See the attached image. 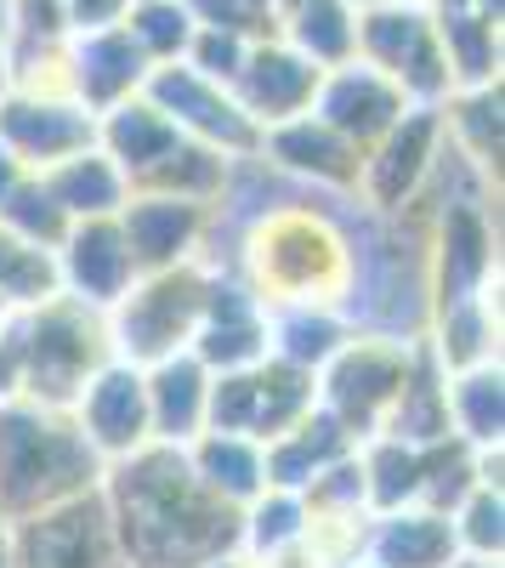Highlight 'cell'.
I'll use <instances>...</instances> for the list:
<instances>
[{
  "mask_svg": "<svg viewBox=\"0 0 505 568\" xmlns=\"http://www.w3.org/2000/svg\"><path fill=\"white\" fill-rule=\"evenodd\" d=\"M103 506L125 568H205L239 551V511L199 489L188 455L171 444H143L103 466Z\"/></svg>",
  "mask_w": 505,
  "mask_h": 568,
  "instance_id": "6da1fadb",
  "label": "cell"
},
{
  "mask_svg": "<svg viewBox=\"0 0 505 568\" xmlns=\"http://www.w3.org/2000/svg\"><path fill=\"white\" fill-rule=\"evenodd\" d=\"M227 273L261 307H341L347 313L352 284H358V240L336 211L307 205V200H279L245 222Z\"/></svg>",
  "mask_w": 505,
  "mask_h": 568,
  "instance_id": "7a4b0ae2",
  "label": "cell"
},
{
  "mask_svg": "<svg viewBox=\"0 0 505 568\" xmlns=\"http://www.w3.org/2000/svg\"><path fill=\"white\" fill-rule=\"evenodd\" d=\"M103 484V460L91 455L69 409L0 404V517L18 524L45 506H63Z\"/></svg>",
  "mask_w": 505,
  "mask_h": 568,
  "instance_id": "3957f363",
  "label": "cell"
},
{
  "mask_svg": "<svg viewBox=\"0 0 505 568\" xmlns=\"http://www.w3.org/2000/svg\"><path fill=\"white\" fill-rule=\"evenodd\" d=\"M18 398L45 404V409H69L80 387L114 358L109 342V313L80 307L69 296H52L29 313H18Z\"/></svg>",
  "mask_w": 505,
  "mask_h": 568,
  "instance_id": "277c9868",
  "label": "cell"
},
{
  "mask_svg": "<svg viewBox=\"0 0 505 568\" xmlns=\"http://www.w3.org/2000/svg\"><path fill=\"white\" fill-rule=\"evenodd\" d=\"M221 262H182L165 273H136L131 291L109 307V342L114 358L148 369L159 358H176L194 347V329L205 318L210 284Z\"/></svg>",
  "mask_w": 505,
  "mask_h": 568,
  "instance_id": "5b68a950",
  "label": "cell"
},
{
  "mask_svg": "<svg viewBox=\"0 0 505 568\" xmlns=\"http://www.w3.org/2000/svg\"><path fill=\"white\" fill-rule=\"evenodd\" d=\"M421 336H381V329H352V336L330 353V364L312 375L318 382V409H324L352 444L375 438L409 369H415Z\"/></svg>",
  "mask_w": 505,
  "mask_h": 568,
  "instance_id": "8992f818",
  "label": "cell"
},
{
  "mask_svg": "<svg viewBox=\"0 0 505 568\" xmlns=\"http://www.w3.org/2000/svg\"><path fill=\"white\" fill-rule=\"evenodd\" d=\"M358 63L387 74L403 98L421 103V109H443L449 91H454L426 0H392V7L358 12Z\"/></svg>",
  "mask_w": 505,
  "mask_h": 568,
  "instance_id": "52a82bcc",
  "label": "cell"
},
{
  "mask_svg": "<svg viewBox=\"0 0 505 568\" xmlns=\"http://www.w3.org/2000/svg\"><path fill=\"white\" fill-rule=\"evenodd\" d=\"M143 98L171 120L176 136H188V142H199V149L221 154L227 165L256 160V149H261V125L239 109L234 91L194 74L188 63H154L148 80H143Z\"/></svg>",
  "mask_w": 505,
  "mask_h": 568,
  "instance_id": "ba28073f",
  "label": "cell"
},
{
  "mask_svg": "<svg viewBox=\"0 0 505 568\" xmlns=\"http://www.w3.org/2000/svg\"><path fill=\"white\" fill-rule=\"evenodd\" d=\"M318 409V382L296 364L279 358H261L250 369H227L210 375V415H205V433H239L256 444H272L279 433Z\"/></svg>",
  "mask_w": 505,
  "mask_h": 568,
  "instance_id": "9c48e42d",
  "label": "cell"
},
{
  "mask_svg": "<svg viewBox=\"0 0 505 568\" xmlns=\"http://www.w3.org/2000/svg\"><path fill=\"white\" fill-rule=\"evenodd\" d=\"M443 109H421L409 103L398 114V125L387 136H375L363 149L358 165V200L375 216H403L409 205H421V194L432 187L437 165H443Z\"/></svg>",
  "mask_w": 505,
  "mask_h": 568,
  "instance_id": "30bf717a",
  "label": "cell"
},
{
  "mask_svg": "<svg viewBox=\"0 0 505 568\" xmlns=\"http://www.w3.org/2000/svg\"><path fill=\"white\" fill-rule=\"evenodd\" d=\"M7 568H125L103 489L7 524Z\"/></svg>",
  "mask_w": 505,
  "mask_h": 568,
  "instance_id": "8fae6325",
  "label": "cell"
},
{
  "mask_svg": "<svg viewBox=\"0 0 505 568\" xmlns=\"http://www.w3.org/2000/svg\"><path fill=\"white\" fill-rule=\"evenodd\" d=\"M499 284V240L483 194H449L432 222L426 251V313L443 302H466Z\"/></svg>",
  "mask_w": 505,
  "mask_h": 568,
  "instance_id": "7c38bea8",
  "label": "cell"
},
{
  "mask_svg": "<svg viewBox=\"0 0 505 568\" xmlns=\"http://www.w3.org/2000/svg\"><path fill=\"white\" fill-rule=\"evenodd\" d=\"M120 222V240L136 262V273H165L182 262H216L210 233H216V205L171 200V194H131Z\"/></svg>",
  "mask_w": 505,
  "mask_h": 568,
  "instance_id": "4fadbf2b",
  "label": "cell"
},
{
  "mask_svg": "<svg viewBox=\"0 0 505 568\" xmlns=\"http://www.w3.org/2000/svg\"><path fill=\"white\" fill-rule=\"evenodd\" d=\"M69 420L80 426V438L91 444V455H97L103 466H114V460L136 455L143 444H154L143 369L125 364V358H109V364L80 387V398L69 404Z\"/></svg>",
  "mask_w": 505,
  "mask_h": 568,
  "instance_id": "5bb4252c",
  "label": "cell"
},
{
  "mask_svg": "<svg viewBox=\"0 0 505 568\" xmlns=\"http://www.w3.org/2000/svg\"><path fill=\"white\" fill-rule=\"evenodd\" d=\"M0 142L12 149V160L40 176L58 160L80 154L97 142V114H85L74 98H45V91H0Z\"/></svg>",
  "mask_w": 505,
  "mask_h": 568,
  "instance_id": "9a60e30c",
  "label": "cell"
},
{
  "mask_svg": "<svg viewBox=\"0 0 505 568\" xmlns=\"http://www.w3.org/2000/svg\"><path fill=\"white\" fill-rule=\"evenodd\" d=\"M256 160L272 165L279 176H290V182L318 187V194H358V165H363V154L318 114H296L285 125H267Z\"/></svg>",
  "mask_w": 505,
  "mask_h": 568,
  "instance_id": "2e32d148",
  "label": "cell"
},
{
  "mask_svg": "<svg viewBox=\"0 0 505 568\" xmlns=\"http://www.w3.org/2000/svg\"><path fill=\"white\" fill-rule=\"evenodd\" d=\"M409 109V98L387 80V74H375L370 63H341V69H324L318 74V91H312V109L307 114H318L330 131H341L352 149L363 154L375 136H387L392 125H398V114Z\"/></svg>",
  "mask_w": 505,
  "mask_h": 568,
  "instance_id": "e0dca14e",
  "label": "cell"
},
{
  "mask_svg": "<svg viewBox=\"0 0 505 568\" xmlns=\"http://www.w3.org/2000/svg\"><path fill=\"white\" fill-rule=\"evenodd\" d=\"M58 262V296L80 302V307H97L109 313L125 291H131V278H136V262L120 240V222H74L63 233V245L52 251Z\"/></svg>",
  "mask_w": 505,
  "mask_h": 568,
  "instance_id": "ac0fdd59",
  "label": "cell"
},
{
  "mask_svg": "<svg viewBox=\"0 0 505 568\" xmlns=\"http://www.w3.org/2000/svg\"><path fill=\"white\" fill-rule=\"evenodd\" d=\"M210 375H227V369H250L267 358V307L245 291V284L216 267V284H210V302H205V318L194 329V347H188Z\"/></svg>",
  "mask_w": 505,
  "mask_h": 568,
  "instance_id": "d6986e66",
  "label": "cell"
},
{
  "mask_svg": "<svg viewBox=\"0 0 505 568\" xmlns=\"http://www.w3.org/2000/svg\"><path fill=\"white\" fill-rule=\"evenodd\" d=\"M63 69H69V98L85 109V114H103L125 98H136L148 80V58L136 52V40L120 29H103V34H74L63 40Z\"/></svg>",
  "mask_w": 505,
  "mask_h": 568,
  "instance_id": "ffe728a7",
  "label": "cell"
},
{
  "mask_svg": "<svg viewBox=\"0 0 505 568\" xmlns=\"http://www.w3.org/2000/svg\"><path fill=\"white\" fill-rule=\"evenodd\" d=\"M239 98V109L267 131V125H285L296 114L312 109V91H318V69L307 58H296L290 45L272 34V40H250L245 52V69L234 74V85H227Z\"/></svg>",
  "mask_w": 505,
  "mask_h": 568,
  "instance_id": "44dd1931",
  "label": "cell"
},
{
  "mask_svg": "<svg viewBox=\"0 0 505 568\" xmlns=\"http://www.w3.org/2000/svg\"><path fill=\"white\" fill-rule=\"evenodd\" d=\"M143 393H148V433L154 444L188 449L205 433L210 415V369L194 353H176L143 369Z\"/></svg>",
  "mask_w": 505,
  "mask_h": 568,
  "instance_id": "7402d4cb",
  "label": "cell"
},
{
  "mask_svg": "<svg viewBox=\"0 0 505 568\" xmlns=\"http://www.w3.org/2000/svg\"><path fill=\"white\" fill-rule=\"evenodd\" d=\"M421 347L432 353V364L443 375L499 364V284H494V291H483V296L432 307L426 313V329H421Z\"/></svg>",
  "mask_w": 505,
  "mask_h": 568,
  "instance_id": "603a6c76",
  "label": "cell"
},
{
  "mask_svg": "<svg viewBox=\"0 0 505 568\" xmlns=\"http://www.w3.org/2000/svg\"><path fill=\"white\" fill-rule=\"evenodd\" d=\"M449 557H461L454 551V535H449V517L426 511V506L370 517L363 551H358V562H370V568H443Z\"/></svg>",
  "mask_w": 505,
  "mask_h": 568,
  "instance_id": "cb8c5ba5",
  "label": "cell"
},
{
  "mask_svg": "<svg viewBox=\"0 0 505 568\" xmlns=\"http://www.w3.org/2000/svg\"><path fill=\"white\" fill-rule=\"evenodd\" d=\"M34 182L52 194V205L69 216V227L74 222H109L131 200V182L120 176V165L97 149V142L80 149V154H69V160H58L52 171H40Z\"/></svg>",
  "mask_w": 505,
  "mask_h": 568,
  "instance_id": "d4e9b609",
  "label": "cell"
},
{
  "mask_svg": "<svg viewBox=\"0 0 505 568\" xmlns=\"http://www.w3.org/2000/svg\"><path fill=\"white\" fill-rule=\"evenodd\" d=\"M176 131H171V120L136 91V98H125V103H114V109H103L97 114V149L120 165V176L136 187L143 182L171 149H176Z\"/></svg>",
  "mask_w": 505,
  "mask_h": 568,
  "instance_id": "484cf974",
  "label": "cell"
},
{
  "mask_svg": "<svg viewBox=\"0 0 505 568\" xmlns=\"http://www.w3.org/2000/svg\"><path fill=\"white\" fill-rule=\"evenodd\" d=\"M358 444L341 433V426L324 415V409H307L290 433H279L272 444H261L267 455V489H307L312 478H324L336 460H347Z\"/></svg>",
  "mask_w": 505,
  "mask_h": 568,
  "instance_id": "4316f807",
  "label": "cell"
},
{
  "mask_svg": "<svg viewBox=\"0 0 505 568\" xmlns=\"http://www.w3.org/2000/svg\"><path fill=\"white\" fill-rule=\"evenodd\" d=\"M188 471L199 478L205 495H216L221 506L245 511L261 489H267V455L256 438H239V433H199L188 449Z\"/></svg>",
  "mask_w": 505,
  "mask_h": 568,
  "instance_id": "83f0119b",
  "label": "cell"
},
{
  "mask_svg": "<svg viewBox=\"0 0 505 568\" xmlns=\"http://www.w3.org/2000/svg\"><path fill=\"white\" fill-rule=\"evenodd\" d=\"M279 40L296 58H307L318 74L358 58V12L347 0H285L279 7Z\"/></svg>",
  "mask_w": 505,
  "mask_h": 568,
  "instance_id": "f1b7e54d",
  "label": "cell"
},
{
  "mask_svg": "<svg viewBox=\"0 0 505 568\" xmlns=\"http://www.w3.org/2000/svg\"><path fill=\"white\" fill-rule=\"evenodd\" d=\"M352 329L358 324L341 307H267V358L318 375Z\"/></svg>",
  "mask_w": 505,
  "mask_h": 568,
  "instance_id": "f546056e",
  "label": "cell"
},
{
  "mask_svg": "<svg viewBox=\"0 0 505 568\" xmlns=\"http://www.w3.org/2000/svg\"><path fill=\"white\" fill-rule=\"evenodd\" d=\"M432 12V7H426ZM437 45L454 91L499 80V7H461V12H432Z\"/></svg>",
  "mask_w": 505,
  "mask_h": 568,
  "instance_id": "4dcf8cb0",
  "label": "cell"
},
{
  "mask_svg": "<svg viewBox=\"0 0 505 568\" xmlns=\"http://www.w3.org/2000/svg\"><path fill=\"white\" fill-rule=\"evenodd\" d=\"M443 404H449V433L466 449H499V438H505V375H499V364L443 375Z\"/></svg>",
  "mask_w": 505,
  "mask_h": 568,
  "instance_id": "1f68e13d",
  "label": "cell"
},
{
  "mask_svg": "<svg viewBox=\"0 0 505 568\" xmlns=\"http://www.w3.org/2000/svg\"><path fill=\"white\" fill-rule=\"evenodd\" d=\"M358 478H363V506H370V517L421 506L426 449L398 444V438H363L358 444Z\"/></svg>",
  "mask_w": 505,
  "mask_h": 568,
  "instance_id": "d6a6232c",
  "label": "cell"
},
{
  "mask_svg": "<svg viewBox=\"0 0 505 568\" xmlns=\"http://www.w3.org/2000/svg\"><path fill=\"white\" fill-rule=\"evenodd\" d=\"M307 540V500L296 489H261L245 511H239V551L285 568L301 557ZM307 562V557H301Z\"/></svg>",
  "mask_w": 505,
  "mask_h": 568,
  "instance_id": "836d02e7",
  "label": "cell"
},
{
  "mask_svg": "<svg viewBox=\"0 0 505 568\" xmlns=\"http://www.w3.org/2000/svg\"><path fill=\"white\" fill-rule=\"evenodd\" d=\"M52 296H58V262H52V251L23 245L18 233L0 227V318L29 313V307L52 302Z\"/></svg>",
  "mask_w": 505,
  "mask_h": 568,
  "instance_id": "e575fe53",
  "label": "cell"
},
{
  "mask_svg": "<svg viewBox=\"0 0 505 568\" xmlns=\"http://www.w3.org/2000/svg\"><path fill=\"white\" fill-rule=\"evenodd\" d=\"M194 29L199 23L188 12V0H131V12H125V34L136 40V52L148 63H182Z\"/></svg>",
  "mask_w": 505,
  "mask_h": 568,
  "instance_id": "d590c367",
  "label": "cell"
},
{
  "mask_svg": "<svg viewBox=\"0 0 505 568\" xmlns=\"http://www.w3.org/2000/svg\"><path fill=\"white\" fill-rule=\"evenodd\" d=\"M449 535H454V551L461 557L499 562V546H505V495H499V484H472L461 500H454Z\"/></svg>",
  "mask_w": 505,
  "mask_h": 568,
  "instance_id": "8d00e7d4",
  "label": "cell"
},
{
  "mask_svg": "<svg viewBox=\"0 0 505 568\" xmlns=\"http://www.w3.org/2000/svg\"><path fill=\"white\" fill-rule=\"evenodd\" d=\"M0 227L7 233H18L23 245H40V251H58L63 245V233H69V216L52 205V194H45V187L29 176L18 194L0 205Z\"/></svg>",
  "mask_w": 505,
  "mask_h": 568,
  "instance_id": "74e56055",
  "label": "cell"
},
{
  "mask_svg": "<svg viewBox=\"0 0 505 568\" xmlns=\"http://www.w3.org/2000/svg\"><path fill=\"white\" fill-rule=\"evenodd\" d=\"M245 52L250 40L245 34H227V29H194L188 52H182V63H188L194 74L216 80V85H234V74L245 69Z\"/></svg>",
  "mask_w": 505,
  "mask_h": 568,
  "instance_id": "f35d334b",
  "label": "cell"
},
{
  "mask_svg": "<svg viewBox=\"0 0 505 568\" xmlns=\"http://www.w3.org/2000/svg\"><path fill=\"white\" fill-rule=\"evenodd\" d=\"M131 12V0H63V40L74 34H103V29H120Z\"/></svg>",
  "mask_w": 505,
  "mask_h": 568,
  "instance_id": "ab89813d",
  "label": "cell"
},
{
  "mask_svg": "<svg viewBox=\"0 0 505 568\" xmlns=\"http://www.w3.org/2000/svg\"><path fill=\"white\" fill-rule=\"evenodd\" d=\"M29 182V171L12 160V149H7V142H0V205H7L12 194H18V187Z\"/></svg>",
  "mask_w": 505,
  "mask_h": 568,
  "instance_id": "60d3db41",
  "label": "cell"
},
{
  "mask_svg": "<svg viewBox=\"0 0 505 568\" xmlns=\"http://www.w3.org/2000/svg\"><path fill=\"white\" fill-rule=\"evenodd\" d=\"M443 568H499V562H483V557H449Z\"/></svg>",
  "mask_w": 505,
  "mask_h": 568,
  "instance_id": "b9f144b4",
  "label": "cell"
},
{
  "mask_svg": "<svg viewBox=\"0 0 505 568\" xmlns=\"http://www.w3.org/2000/svg\"><path fill=\"white\" fill-rule=\"evenodd\" d=\"M0 91H7V40H0Z\"/></svg>",
  "mask_w": 505,
  "mask_h": 568,
  "instance_id": "7bdbcfd3",
  "label": "cell"
},
{
  "mask_svg": "<svg viewBox=\"0 0 505 568\" xmlns=\"http://www.w3.org/2000/svg\"><path fill=\"white\" fill-rule=\"evenodd\" d=\"M0 568H7V529H0Z\"/></svg>",
  "mask_w": 505,
  "mask_h": 568,
  "instance_id": "ee69618b",
  "label": "cell"
},
{
  "mask_svg": "<svg viewBox=\"0 0 505 568\" xmlns=\"http://www.w3.org/2000/svg\"><path fill=\"white\" fill-rule=\"evenodd\" d=\"M0 529H7V517H0Z\"/></svg>",
  "mask_w": 505,
  "mask_h": 568,
  "instance_id": "f6af8a7d",
  "label": "cell"
}]
</instances>
